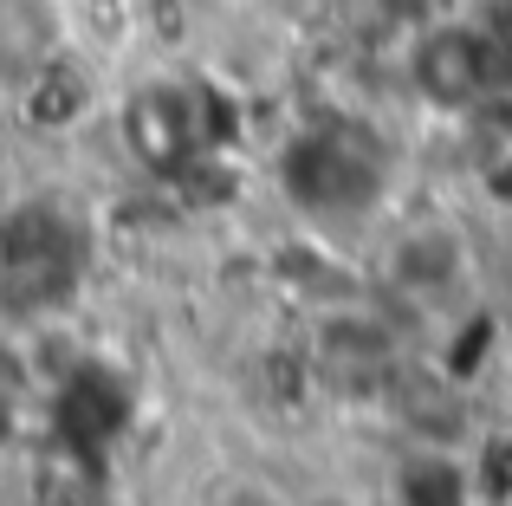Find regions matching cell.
Segmentation results:
<instances>
[{"instance_id": "cell-1", "label": "cell", "mask_w": 512, "mask_h": 506, "mask_svg": "<svg viewBox=\"0 0 512 506\" xmlns=\"http://www.w3.org/2000/svg\"><path fill=\"white\" fill-rule=\"evenodd\" d=\"M383 286L409 312H454L474 292V247L454 221L422 215L383 247Z\"/></svg>"}, {"instance_id": "cell-2", "label": "cell", "mask_w": 512, "mask_h": 506, "mask_svg": "<svg viewBox=\"0 0 512 506\" xmlns=\"http://www.w3.org/2000/svg\"><path fill=\"white\" fill-rule=\"evenodd\" d=\"M65 26L52 0H7L0 7V85L7 91H39V78L59 65Z\"/></svg>"}, {"instance_id": "cell-3", "label": "cell", "mask_w": 512, "mask_h": 506, "mask_svg": "<svg viewBox=\"0 0 512 506\" xmlns=\"http://www.w3.org/2000/svg\"><path fill=\"white\" fill-rule=\"evenodd\" d=\"M78 506H130V500H124V494H85Z\"/></svg>"}, {"instance_id": "cell-4", "label": "cell", "mask_w": 512, "mask_h": 506, "mask_svg": "<svg viewBox=\"0 0 512 506\" xmlns=\"http://www.w3.org/2000/svg\"><path fill=\"white\" fill-rule=\"evenodd\" d=\"M7 208H13V195H7V169H0V221H7Z\"/></svg>"}, {"instance_id": "cell-5", "label": "cell", "mask_w": 512, "mask_h": 506, "mask_svg": "<svg viewBox=\"0 0 512 506\" xmlns=\"http://www.w3.org/2000/svg\"><path fill=\"white\" fill-rule=\"evenodd\" d=\"M0 7H7V0H0Z\"/></svg>"}]
</instances>
